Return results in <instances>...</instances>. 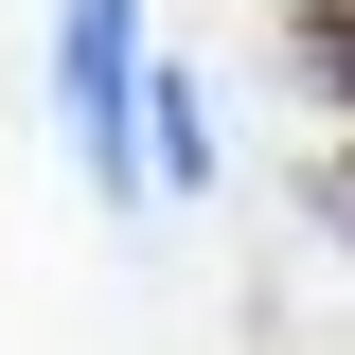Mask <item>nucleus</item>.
Listing matches in <instances>:
<instances>
[{
  "label": "nucleus",
  "instance_id": "f257e3e1",
  "mask_svg": "<svg viewBox=\"0 0 355 355\" xmlns=\"http://www.w3.org/2000/svg\"><path fill=\"white\" fill-rule=\"evenodd\" d=\"M53 107H71V142H89V178L125 196V125H142V0H53Z\"/></svg>",
  "mask_w": 355,
  "mask_h": 355
},
{
  "label": "nucleus",
  "instance_id": "f03ea898",
  "mask_svg": "<svg viewBox=\"0 0 355 355\" xmlns=\"http://www.w3.org/2000/svg\"><path fill=\"white\" fill-rule=\"evenodd\" d=\"M320 89H338V107H355V18H338V36H320Z\"/></svg>",
  "mask_w": 355,
  "mask_h": 355
},
{
  "label": "nucleus",
  "instance_id": "7ed1b4c3",
  "mask_svg": "<svg viewBox=\"0 0 355 355\" xmlns=\"http://www.w3.org/2000/svg\"><path fill=\"white\" fill-rule=\"evenodd\" d=\"M338 214H355V196H338Z\"/></svg>",
  "mask_w": 355,
  "mask_h": 355
}]
</instances>
